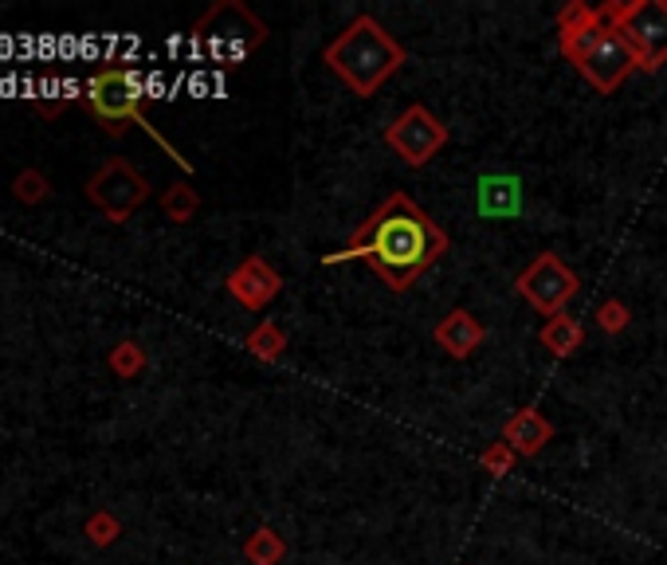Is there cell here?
Segmentation results:
<instances>
[{
    "instance_id": "6da1fadb",
    "label": "cell",
    "mask_w": 667,
    "mask_h": 565,
    "mask_svg": "<svg viewBox=\"0 0 667 565\" xmlns=\"http://www.w3.org/2000/svg\"><path fill=\"white\" fill-rule=\"evenodd\" d=\"M444 251H448V232L436 225L433 216L424 213L408 193H389L370 213V220L353 232V240L342 251L326 256L322 263H370L373 275L401 295L433 263L444 260Z\"/></svg>"
},
{
    "instance_id": "7a4b0ae2",
    "label": "cell",
    "mask_w": 667,
    "mask_h": 565,
    "mask_svg": "<svg viewBox=\"0 0 667 565\" xmlns=\"http://www.w3.org/2000/svg\"><path fill=\"white\" fill-rule=\"evenodd\" d=\"M558 47L601 95H613L632 72H641L609 4L569 0L558 12Z\"/></svg>"
},
{
    "instance_id": "3957f363",
    "label": "cell",
    "mask_w": 667,
    "mask_h": 565,
    "mask_svg": "<svg viewBox=\"0 0 667 565\" xmlns=\"http://www.w3.org/2000/svg\"><path fill=\"white\" fill-rule=\"evenodd\" d=\"M322 59L358 99H373V95L405 67L408 55L381 20L358 17L350 20V28H342V32L326 44Z\"/></svg>"
},
{
    "instance_id": "277c9868",
    "label": "cell",
    "mask_w": 667,
    "mask_h": 565,
    "mask_svg": "<svg viewBox=\"0 0 667 565\" xmlns=\"http://www.w3.org/2000/svg\"><path fill=\"white\" fill-rule=\"evenodd\" d=\"M142 99H145V83L134 67H102V72H95L87 83V107H90V115L102 122L107 134L118 138L122 130H127V122H134V126H142L145 134L154 138L165 153H170L181 170H193V165L185 162L170 142H165L162 130L150 126V118L142 115Z\"/></svg>"
},
{
    "instance_id": "5b68a950",
    "label": "cell",
    "mask_w": 667,
    "mask_h": 565,
    "mask_svg": "<svg viewBox=\"0 0 667 565\" xmlns=\"http://www.w3.org/2000/svg\"><path fill=\"white\" fill-rule=\"evenodd\" d=\"M267 40V24L240 0H220L193 24V47L212 63L236 67Z\"/></svg>"
},
{
    "instance_id": "8992f818",
    "label": "cell",
    "mask_w": 667,
    "mask_h": 565,
    "mask_svg": "<svg viewBox=\"0 0 667 565\" xmlns=\"http://www.w3.org/2000/svg\"><path fill=\"white\" fill-rule=\"evenodd\" d=\"M609 12L628 40L636 67L659 72L667 63V0H609Z\"/></svg>"
},
{
    "instance_id": "52a82bcc",
    "label": "cell",
    "mask_w": 667,
    "mask_h": 565,
    "mask_svg": "<svg viewBox=\"0 0 667 565\" xmlns=\"http://www.w3.org/2000/svg\"><path fill=\"white\" fill-rule=\"evenodd\" d=\"M87 200L99 208L107 220L127 225L130 216L150 200V181L127 162V157H110L87 181Z\"/></svg>"
},
{
    "instance_id": "ba28073f",
    "label": "cell",
    "mask_w": 667,
    "mask_h": 565,
    "mask_svg": "<svg viewBox=\"0 0 667 565\" xmlns=\"http://www.w3.org/2000/svg\"><path fill=\"white\" fill-rule=\"evenodd\" d=\"M385 142L408 170H420V165H428L436 153L448 145V126L424 107V102H413V107L401 110V115L389 122Z\"/></svg>"
},
{
    "instance_id": "9c48e42d",
    "label": "cell",
    "mask_w": 667,
    "mask_h": 565,
    "mask_svg": "<svg viewBox=\"0 0 667 565\" xmlns=\"http://www.w3.org/2000/svg\"><path fill=\"white\" fill-rule=\"evenodd\" d=\"M514 287H518V295H523L534 311L554 318V314L566 311L569 298L578 295L581 279H578V271L561 263L558 251H538V260L514 279Z\"/></svg>"
},
{
    "instance_id": "30bf717a",
    "label": "cell",
    "mask_w": 667,
    "mask_h": 565,
    "mask_svg": "<svg viewBox=\"0 0 667 565\" xmlns=\"http://www.w3.org/2000/svg\"><path fill=\"white\" fill-rule=\"evenodd\" d=\"M225 287L236 303L244 306V311H263V306L283 291V275L271 268L263 256H248V260L228 275Z\"/></svg>"
},
{
    "instance_id": "8fae6325",
    "label": "cell",
    "mask_w": 667,
    "mask_h": 565,
    "mask_svg": "<svg viewBox=\"0 0 667 565\" xmlns=\"http://www.w3.org/2000/svg\"><path fill=\"white\" fill-rule=\"evenodd\" d=\"M433 338L448 358H471V354L483 346L488 330H483V323H479L475 314L463 311V306H456L451 314H444V323L433 330Z\"/></svg>"
},
{
    "instance_id": "7c38bea8",
    "label": "cell",
    "mask_w": 667,
    "mask_h": 565,
    "mask_svg": "<svg viewBox=\"0 0 667 565\" xmlns=\"http://www.w3.org/2000/svg\"><path fill=\"white\" fill-rule=\"evenodd\" d=\"M554 439V424L538 413V409H518L511 421L503 424V444L514 456H538Z\"/></svg>"
},
{
    "instance_id": "4fadbf2b",
    "label": "cell",
    "mask_w": 667,
    "mask_h": 565,
    "mask_svg": "<svg viewBox=\"0 0 667 565\" xmlns=\"http://www.w3.org/2000/svg\"><path fill=\"white\" fill-rule=\"evenodd\" d=\"M518 200H523V188L514 177H483L475 188V208L483 216H514L518 213Z\"/></svg>"
},
{
    "instance_id": "5bb4252c",
    "label": "cell",
    "mask_w": 667,
    "mask_h": 565,
    "mask_svg": "<svg viewBox=\"0 0 667 565\" xmlns=\"http://www.w3.org/2000/svg\"><path fill=\"white\" fill-rule=\"evenodd\" d=\"M538 338L554 358H569V354H578L581 346H586V330H581V323L578 318H569V314H554V318H546V326H542Z\"/></svg>"
},
{
    "instance_id": "9a60e30c",
    "label": "cell",
    "mask_w": 667,
    "mask_h": 565,
    "mask_svg": "<svg viewBox=\"0 0 667 565\" xmlns=\"http://www.w3.org/2000/svg\"><path fill=\"white\" fill-rule=\"evenodd\" d=\"M244 346L252 350V358H260V361H280L283 350H287V334L280 330V323L263 318V323L255 326L252 334H248Z\"/></svg>"
},
{
    "instance_id": "2e32d148",
    "label": "cell",
    "mask_w": 667,
    "mask_h": 565,
    "mask_svg": "<svg viewBox=\"0 0 667 565\" xmlns=\"http://www.w3.org/2000/svg\"><path fill=\"white\" fill-rule=\"evenodd\" d=\"M244 557L252 565H280L283 557H287V542H283L271 526H260L252 539L244 542Z\"/></svg>"
},
{
    "instance_id": "e0dca14e",
    "label": "cell",
    "mask_w": 667,
    "mask_h": 565,
    "mask_svg": "<svg viewBox=\"0 0 667 565\" xmlns=\"http://www.w3.org/2000/svg\"><path fill=\"white\" fill-rule=\"evenodd\" d=\"M200 208V197H197V188L189 185H170L162 193V213L170 216L173 225H189L193 216H197Z\"/></svg>"
},
{
    "instance_id": "ac0fdd59",
    "label": "cell",
    "mask_w": 667,
    "mask_h": 565,
    "mask_svg": "<svg viewBox=\"0 0 667 565\" xmlns=\"http://www.w3.org/2000/svg\"><path fill=\"white\" fill-rule=\"evenodd\" d=\"M12 197H17L20 205L36 208L52 197V181H47L40 170H20L17 177H12Z\"/></svg>"
},
{
    "instance_id": "d6986e66",
    "label": "cell",
    "mask_w": 667,
    "mask_h": 565,
    "mask_svg": "<svg viewBox=\"0 0 667 565\" xmlns=\"http://www.w3.org/2000/svg\"><path fill=\"white\" fill-rule=\"evenodd\" d=\"M83 534H87L90 546L107 550V546H114L118 534H122V522L114 519V511H95V514H87V522H83Z\"/></svg>"
},
{
    "instance_id": "ffe728a7",
    "label": "cell",
    "mask_w": 667,
    "mask_h": 565,
    "mask_svg": "<svg viewBox=\"0 0 667 565\" xmlns=\"http://www.w3.org/2000/svg\"><path fill=\"white\" fill-rule=\"evenodd\" d=\"M107 361H110V369H114V377H127V381H130V377L142 373L150 358H145V350L138 346V341H118Z\"/></svg>"
},
{
    "instance_id": "44dd1931",
    "label": "cell",
    "mask_w": 667,
    "mask_h": 565,
    "mask_svg": "<svg viewBox=\"0 0 667 565\" xmlns=\"http://www.w3.org/2000/svg\"><path fill=\"white\" fill-rule=\"evenodd\" d=\"M628 323H632V314L621 298H604V303L597 306V326H601L604 334H624Z\"/></svg>"
},
{
    "instance_id": "7402d4cb",
    "label": "cell",
    "mask_w": 667,
    "mask_h": 565,
    "mask_svg": "<svg viewBox=\"0 0 667 565\" xmlns=\"http://www.w3.org/2000/svg\"><path fill=\"white\" fill-rule=\"evenodd\" d=\"M514 459H518V456L506 448L503 439H499V444H491V448L479 452V467H483V471H491V476H506V471L514 467Z\"/></svg>"
}]
</instances>
